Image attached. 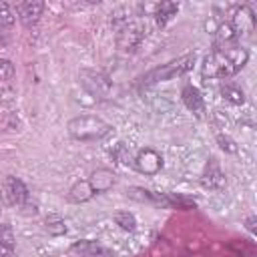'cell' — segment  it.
Instances as JSON below:
<instances>
[{
  "label": "cell",
  "mask_w": 257,
  "mask_h": 257,
  "mask_svg": "<svg viewBox=\"0 0 257 257\" xmlns=\"http://www.w3.org/2000/svg\"><path fill=\"white\" fill-rule=\"evenodd\" d=\"M2 191H4V197L10 205H16V207H22L26 201H28V189L26 185L16 179V177H6L4 179V185H2Z\"/></svg>",
  "instance_id": "52a82bcc"
},
{
  "label": "cell",
  "mask_w": 257,
  "mask_h": 257,
  "mask_svg": "<svg viewBox=\"0 0 257 257\" xmlns=\"http://www.w3.org/2000/svg\"><path fill=\"white\" fill-rule=\"evenodd\" d=\"M0 24L4 26H12L14 24V10L8 4H0Z\"/></svg>",
  "instance_id": "603a6c76"
},
{
  "label": "cell",
  "mask_w": 257,
  "mask_h": 257,
  "mask_svg": "<svg viewBox=\"0 0 257 257\" xmlns=\"http://www.w3.org/2000/svg\"><path fill=\"white\" fill-rule=\"evenodd\" d=\"M257 217L255 215H251V217H247V221H245V229L249 231V233H255L257 231Z\"/></svg>",
  "instance_id": "d4e9b609"
},
{
  "label": "cell",
  "mask_w": 257,
  "mask_h": 257,
  "mask_svg": "<svg viewBox=\"0 0 257 257\" xmlns=\"http://www.w3.org/2000/svg\"><path fill=\"white\" fill-rule=\"evenodd\" d=\"M249 60V52L243 46L227 44V46H215L213 52H209L201 64L203 78H227L239 72Z\"/></svg>",
  "instance_id": "6da1fadb"
},
{
  "label": "cell",
  "mask_w": 257,
  "mask_h": 257,
  "mask_svg": "<svg viewBox=\"0 0 257 257\" xmlns=\"http://www.w3.org/2000/svg\"><path fill=\"white\" fill-rule=\"evenodd\" d=\"M72 251L80 253L82 257H108V251L102 245H98L96 241H88V239L72 243Z\"/></svg>",
  "instance_id": "7c38bea8"
},
{
  "label": "cell",
  "mask_w": 257,
  "mask_h": 257,
  "mask_svg": "<svg viewBox=\"0 0 257 257\" xmlns=\"http://www.w3.org/2000/svg\"><path fill=\"white\" fill-rule=\"evenodd\" d=\"M44 227H46V231L50 235H56V237L66 233V225H64V221L58 215H48L46 221H44Z\"/></svg>",
  "instance_id": "e0dca14e"
},
{
  "label": "cell",
  "mask_w": 257,
  "mask_h": 257,
  "mask_svg": "<svg viewBox=\"0 0 257 257\" xmlns=\"http://www.w3.org/2000/svg\"><path fill=\"white\" fill-rule=\"evenodd\" d=\"M143 40V28L137 22H126L122 28L116 30V46L122 52H133Z\"/></svg>",
  "instance_id": "5b68a950"
},
{
  "label": "cell",
  "mask_w": 257,
  "mask_h": 257,
  "mask_svg": "<svg viewBox=\"0 0 257 257\" xmlns=\"http://www.w3.org/2000/svg\"><path fill=\"white\" fill-rule=\"evenodd\" d=\"M231 28L235 30V34H249L255 28V12L249 6H239L233 12V22Z\"/></svg>",
  "instance_id": "9c48e42d"
},
{
  "label": "cell",
  "mask_w": 257,
  "mask_h": 257,
  "mask_svg": "<svg viewBox=\"0 0 257 257\" xmlns=\"http://www.w3.org/2000/svg\"><path fill=\"white\" fill-rule=\"evenodd\" d=\"M12 255H14V247L0 243V257H12Z\"/></svg>",
  "instance_id": "484cf974"
},
{
  "label": "cell",
  "mask_w": 257,
  "mask_h": 257,
  "mask_svg": "<svg viewBox=\"0 0 257 257\" xmlns=\"http://www.w3.org/2000/svg\"><path fill=\"white\" fill-rule=\"evenodd\" d=\"M181 98H183V102H185V106H187L189 110H193V112H203V96H201V92H199L197 86L187 84V86L181 90Z\"/></svg>",
  "instance_id": "4fadbf2b"
},
{
  "label": "cell",
  "mask_w": 257,
  "mask_h": 257,
  "mask_svg": "<svg viewBox=\"0 0 257 257\" xmlns=\"http://www.w3.org/2000/svg\"><path fill=\"white\" fill-rule=\"evenodd\" d=\"M135 167L143 175H157L163 167V157L153 149H143L135 157Z\"/></svg>",
  "instance_id": "8992f818"
},
{
  "label": "cell",
  "mask_w": 257,
  "mask_h": 257,
  "mask_svg": "<svg viewBox=\"0 0 257 257\" xmlns=\"http://www.w3.org/2000/svg\"><path fill=\"white\" fill-rule=\"evenodd\" d=\"M217 26H219V22H217L215 18H209V20L205 22V28H207V32H211V34H215Z\"/></svg>",
  "instance_id": "4316f807"
},
{
  "label": "cell",
  "mask_w": 257,
  "mask_h": 257,
  "mask_svg": "<svg viewBox=\"0 0 257 257\" xmlns=\"http://www.w3.org/2000/svg\"><path fill=\"white\" fill-rule=\"evenodd\" d=\"M221 92H223V96H225L229 102H233V104H243V102H245V92H243L239 86H235V84H225Z\"/></svg>",
  "instance_id": "ac0fdd59"
},
{
  "label": "cell",
  "mask_w": 257,
  "mask_h": 257,
  "mask_svg": "<svg viewBox=\"0 0 257 257\" xmlns=\"http://www.w3.org/2000/svg\"><path fill=\"white\" fill-rule=\"evenodd\" d=\"M177 10H179V4L177 2H171V0H165V2H159L157 6H155V18H157V24L159 26H165L175 14H177Z\"/></svg>",
  "instance_id": "5bb4252c"
},
{
  "label": "cell",
  "mask_w": 257,
  "mask_h": 257,
  "mask_svg": "<svg viewBox=\"0 0 257 257\" xmlns=\"http://www.w3.org/2000/svg\"><path fill=\"white\" fill-rule=\"evenodd\" d=\"M114 173L110 169H96L90 173V179H88V185L92 187L94 193H106L108 189H112L114 185Z\"/></svg>",
  "instance_id": "8fae6325"
},
{
  "label": "cell",
  "mask_w": 257,
  "mask_h": 257,
  "mask_svg": "<svg viewBox=\"0 0 257 257\" xmlns=\"http://www.w3.org/2000/svg\"><path fill=\"white\" fill-rule=\"evenodd\" d=\"M110 133V124L94 114L74 116L68 122V135L76 141H96Z\"/></svg>",
  "instance_id": "7a4b0ae2"
},
{
  "label": "cell",
  "mask_w": 257,
  "mask_h": 257,
  "mask_svg": "<svg viewBox=\"0 0 257 257\" xmlns=\"http://www.w3.org/2000/svg\"><path fill=\"white\" fill-rule=\"evenodd\" d=\"M92 195H94V191H92V187L88 185V181H78V183H74V185L70 187V191H68V197H70L72 203H84V201H88Z\"/></svg>",
  "instance_id": "9a60e30c"
},
{
  "label": "cell",
  "mask_w": 257,
  "mask_h": 257,
  "mask_svg": "<svg viewBox=\"0 0 257 257\" xmlns=\"http://www.w3.org/2000/svg\"><path fill=\"white\" fill-rule=\"evenodd\" d=\"M14 76V64L6 58H0V82H8Z\"/></svg>",
  "instance_id": "44dd1931"
},
{
  "label": "cell",
  "mask_w": 257,
  "mask_h": 257,
  "mask_svg": "<svg viewBox=\"0 0 257 257\" xmlns=\"http://www.w3.org/2000/svg\"><path fill=\"white\" fill-rule=\"evenodd\" d=\"M114 223H116L120 229H124V231H135V227H137V219H135V215L128 213V211H118V213H114Z\"/></svg>",
  "instance_id": "d6986e66"
},
{
  "label": "cell",
  "mask_w": 257,
  "mask_h": 257,
  "mask_svg": "<svg viewBox=\"0 0 257 257\" xmlns=\"http://www.w3.org/2000/svg\"><path fill=\"white\" fill-rule=\"evenodd\" d=\"M217 143H219V147H221L225 153H237V145H235V141H233L229 135L219 133V135H217Z\"/></svg>",
  "instance_id": "7402d4cb"
},
{
  "label": "cell",
  "mask_w": 257,
  "mask_h": 257,
  "mask_svg": "<svg viewBox=\"0 0 257 257\" xmlns=\"http://www.w3.org/2000/svg\"><path fill=\"white\" fill-rule=\"evenodd\" d=\"M215 36H217V44L215 46H227V44H233L235 40V30L231 28L229 22H219L217 30H215Z\"/></svg>",
  "instance_id": "2e32d148"
},
{
  "label": "cell",
  "mask_w": 257,
  "mask_h": 257,
  "mask_svg": "<svg viewBox=\"0 0 257 257\" xmlns=\"http://www.w3.org/2000/svg\"><path fill=\"white\" fill-rule=\"evenodd\" d=\"M78 78H80V84L88 90V94H92L94 98H106L110 94V80L102 72L82 68Z\"/></svg>",
  "instance_id": "277c9868"
},
{
  "label": "cell",
  "mask_w": 257,
  "mask_h": 257,
  "mask_svg": "<svg viewBox=\"0 0 257 257\" xmlns=\"http://www.w3.org/2000/svg\"><path fill=\"white\" fill-rule=\"evenodd\" d=\"M201 183H203V187H207V189H223L225 187V175H223V171H221V167H219V163L215 161V159H211L209 163H207V167H205V173H203V177H201Z\"/></svg>",
  "instance_id": "30bf717a"
},
{
  "label": "cell",
  "mask_w": 257,
  "mask_h": 257,
  "mask_svg": "<svg viewBox=\"0 0 257 257\" xmlns=\"http://www.w3.org/2000/svg\"><path fill=\"white\" fill-rule=\"evenodd\" d=\"M229 249L235 251L239 257H255V247L251 243H247V241H231Z\"/></svg>",
  "instance_id": "ffe728a7"
},
{
  "label": "cell",
  "mask_w": 257,
  "mask_h": 257,
  "mask_svg": "<svg viewBox=\"0 0 257 257\" xmlns=\"http://www.w3.org/2000/svg\"><path fill=\"white\" fill-rule=\"evenodd\" d=\"M42 10H44V2H40V0H26L16 6V14L24 26L36 24L38 18L42 16Z\"/></svg>",
  "instance_id": "ba28073f"
},
{
  "label": "cell",
  "mask_w": 257,
  "mask_h": 257,
  "mask_svg": "<svg viewBox=\"0 0 257 257\" xmlns=\"http://www.w3.org/2000/svg\"><path fill=\"white\" fill-rule=\"evenodd\" d=\"M0 243L14 247L16 237H14V231H12V227H10V225H0Z\"/></svg>",
  "instance_id": "cb8c5ba5"
},
{
  "label": "cell",
  "mask_w": 257,
  "mask_h": 257,
  "mask_svg": "<svg viewBox=\"0 0 257 257\" xmlns=\"http://www.w3.org/2000/svg\"><path fill=\"white\" fill-rule=\"evenodd\" d=\"M193 62H195V54H185V56H181V58H177V60H171V62H167V64H161V66L149 70V72L141 78V82H143L145 86H151V84L169 80V78H173V76H179V74L191 70V68H193Z\"/></svg>",
  "instance_id": "3957f363"
}]
</instances>
